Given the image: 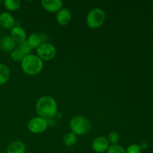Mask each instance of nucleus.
Listing matches in <instances>:
<instances>
[{
    "label": "nucleus",
    "instance_id": "f257e3e1",
    "mask_svg": "<svg viewBox=\"0 0 153 153\" xmlns=\"http://www.w3.org/2000/svg\"><path fill=\"white\" fill-rule=\"evenodd\" d=\"M35 108L39 117L48 120L56 115L58 105L53 97L50 96H43L37 100Z\"/></svg>",
    "mask_w": 153,
    "mask_h": 153
},
{
    "label": "nucleus",
    "instance_id": "f03ea898",
    "mask_svg": "<svg viewBox=\"0 0 153 153\" xmlns=\"http://www.w3.org/2000/svg\"><path fill=\"white\" fill-rule=\"evenodd\" d=\"M21 67L26 75L36 76L43 70V61L37 55L29 54L24 56L21 61Z\"/></svg>",
    "mask_w": 153,
    "mask_h": 153
},
{
    "label": "nucleus",
    "instance_id": "7ed1b4c3",
    "mask_svg": "<svg viewBox=\"0 0 153 153\" xmlns=\"http://www.w3.org/2000/svg\"><path fill=\"white\" fill-rule=\"evenodd\" d=\"M72 132L77 135H84L91 131V125L90 121L83 116H76L71 120L70 123Z\"/></svg>",
    "mask_w": 153,
    "mask_h": 153
},
{
    "label": "nucleus",
    "instance_id": "20e7f679",
    "mask_svg": "<svg viewBox=\"0 0 153 153\" xmlns=\"http://www.w3.org/2000/svg\"><path fill=\"white\" fill-rule=\"evenodd\" d=\"M106 19L105 12L101 8H94L90 10L86 17V22L91 28H98L104 24Z\"/></svg>",
    "mask_w": 153,
    "mask_h": 153
},
{
    "label": "nucleus",
    "instance_id": "39448f33",
    "mask_svg": "<svg viewBox=\"0 0 153 153\" xmlns=\"http://www.w3.org/2000/svg\"><path fill=\"white\" fill-rule=\"evenodd\" d=\"M36 49H37V55L43 61H51L56 55V48L54 45L47 42L40 44Z\"/></svg>",
    "mask_w": 153,
    "mask_h": 153
},
{
    "label": "nucleus",
    "instance_id": "423d86ee",
    "mask_svg": "<svg viewBox=\"0 0 153 153\" xmlns=\"http://www.w3.org/2000/svg\"><path fill=\"white\" fill-rule=\"evenodd\" d=\"M49 122L47 120L40 117H35L31 118L28 123V128L31 133L40 134L47 129Z\"/></svg>",
    "mask_w": 153,
    "mask_h": 153
},
{
    "label": "nucleus",
    "instance_id": "0eeeda50",
    "mask_svg": "<svg viewBox=\"0 0 153 153\" xmlns=\"http://www.w3.org/2000/svg\"><path fill=\"white\" fill-rule=\"evenodd\" d=\"M109 144L110 143L108 141L107 137L104 136H100L94 139V141L92 142V149L94 152L97 153H103L107 152L110 146Z\"/></svg>",
    "mask_w": 153,
    "mask_h": 153
},
{
    "label": "nucleus",
    "instance_id": "6e6552de",
    "mask_svg": "<svg viewBox=\"0 0 153 153\" xmlns=\"http://www.w3.org/2000/svg\"><path fill=\"white\" fill-rule=\"evenodd\" d=\"M43 8L50 13H56L63 8V2L61 0H42Z\"/></svg>",
    "mask_w": 153,
    "mask_h": 153
},
{
    "label": "nucleus",
    "instance_id": "1a4fd4ad",
    "mask_svg": "<svg viewBox=\"0 0 153 153\" xmlns=\"http://www.w3.org/2000/svg\"><path fill=\"white\" fill-rule=\"evenodd\" d=\"M47 37L46 34H37V33H32L28 37V43L33 49H37L40 44L46 43Z\"/></svg>",
    "mask_w": 153,
    "mask_h": 153
},
{
    "label": "nucleus",
    "instance_id": "9d476101",
    "mask_svg": "<svg viewBox=\"0 0 153 153\" xmlns=\"http://www.w3.org/2000/svg\"><path fill=\"white\" fill-rule=\"evenodd\" d=\"M72 19V13L67 8H61L56 13V21L59 25H67Z\"/></svg>",
    "mask_w": 153,
    "mask_h": 153
},
{
    "label": "nucleus",
    "instance_id": "9b49d317",
    "mask_svg": "<svg viewBox=\"0 0 153 153\" xmlns=\"http://www.w3.org/2000/svg\"><path fill=\"white\" fill-rule=\"evenodd\" d=\"M10 37L13 39L16 43H22V42L26 40L27 34L25 29L22 27L16 25L11 28L10 31Z\"/></svg>",
    "mask_w": 153,
    "mask_h": 153
},
{
    "label": "nucleus",
    "instance_id": "f8f14e48",
    "mask_svg": "<svg viewBox=\"0 0 153 153\" xmlns=\"http://www.w3.org/2000/svg\"><path fill=\"white\" fill-rule=\"evenodd\" d=\"M15 25V19L13 15L8 12H2L0 13V26L6 29L13 28Z\"/></svg>",
    "mask_w": 153,
    "mask_h": 153
},
{
    "label": "nucleus",
    "instance_id": "ddd939ff",
    "mask_svg": "<svg viewBox=\"0 0 153 153\" xmlns=\"http://www.w3.org/2000/svg\"><path fill=\"white\" fill-rule=\"evenodd\" d=\"M16 42L10 36L5 35L0 40V47L5 52H12L15 49Z\"/></svg>",
    "mask_w": 153,
    "mask_h": 153
},
{
    "label": "nucleus",
    "instance_id": "4468645a",
    "mask_svg": "<svg viewBox=\"0 0 153 153\" xmlns=\"http://www.w3.org/2000/svg\"><path fill=\"white\" fill-rule=\"evenodd\" d=\"M25 146L22 142L16 140L9 144L6 153H25Z\"/></svg>",
    "mask_w": 153,
    "mask_h": 153
},
{
    "label": "nucleus",
    "instance_id": "2eb2a0df",
    "mask_svg": "<svg viewBox=\"0 0 153 153\" xmlns=\"http://www.w3.org/2000/svg\"><path fill=\"white\" fill-rule=\"evenodd\" d=\"M10 76V69L6 64H0V85H3L9 80Z\"/></svg>",
    "mask_w": 153,
    "mask_h": 153
},
{
    "label": "nucleus",
    "instance_id": "dca6fc26",
    "mask_svg": "<svg viewBox=\"0 0 153 153\" xmlns=\"http://www.w3.org/2000/svg\"><path fill=\"white\" fill-rule=\"evenodd\" d=\"M19 0H5L4 1V5L5 8L9 11H14L20 7Z\"/></svg>",
    "mask_w": 153,
    "mask_h": 153
},
{
    "label": "nucleus",
    "instance_id": "f3484780",
    "mask_svg": "<svg viewBox=\"0 0 153 153\" xmlns=\"http://www.w3.org/2000/svg\"><path fill=\"white\" fill-rule=\"evenodd\" d=\"M76 141H77V136L73 132H69L64 136V143L65 146H73L76 144Z\"/></svg>",
    "mask_w": 153,
    "mask_h": 153
},
{
    "label": "nucleus",
    "instance_id": "a211bd4d",
    "mask_svg": "<svg viewBox=\"0 0 153 153\" xmlns=\"http://www.w3.org/2000/svg\"><path fill=\"white\" fill-rule=\"evenodd\" d=\"M24 56L25 55L19 49H14L10 52V58L13 61H16V62H19V61L21 62Z\"/></svg>",
    "mask_w": 153,
    "mask_h": 153
},
{
    "label": "nucleus",
    "instance_id": "6ab92c4d",
    "mask_svg": "<svg viewBox=\"0 0 153 153\" xmlns=\"http://www.w3.org/2000/svg\"><path fill=\"white\" fill-rule=\"evenodd\" d=\"M18 49H19L25 55H29V54H31V51H32V48L31 47V46H30L29 43H28L27 40H25V41L19 43V48H18Z\"/></svg>",
    "mask_w": 153,
    "mask_h": 153
},
{
    "label": "nucleus",
    "instance_id": "aec40b11",
    "mask_svg": "<svg viewBox=\"0 0 153 153\" xmlns=\"http://www.w3.org/2000/svg\"><path fill=\"white\" fill-rule=\"evenodd\" d=\"M107 139L109 143H111V145H115L119 141L120 136L118 133H117L116 131H111V132L108 134Z\"/></svg>",
    "mask_w": 153,
    "mask_h": 153
},
{
    "label": "nucleus",
    "instance_id": "412c9836",
    "mask_svg": "<svg viewBox=\"0 0 153 153\" xmlns=\"http://www.w3.org/2000/svg\"><path fill=\"white\" fill-rule=\"evenodd\" d=\"M107 153H126V149L117 144L111 145L108 149Z\"/></svg>",
    "mask_w": 153,
    "mask_h": 153
},
{
    "label": "nucleus",
    "instance_id": "4be33fe9",
    "mask_svg": "<svg viewBox=\"0 0 153 153\" xmlns=\"http://www.w3.org/2000/svg\"><path fill=\"white\" fill-rule=\"evenodd\" d=\"M126 153H141V148L140 145L133 143L127 147Z\"/></svg>",
    "mask_w": 153,
    "mask_h": 153
},
{
    "label": "nucleus",
    "instance_id": "5701e85b",
    "mask_svg": "<svg viewBox=\"0 0 153 153\" xmlns=\"http://www.w3.org/2000/svg\"><path fill=\"white\" fill-rule=\"evenodd\" d=\"M140 148H141V150L142 149H147L148 146H147V143H142L141 145H140Z\"/></svg>",
    "mask_w": 153,
    "mask_h": 153
},
{
    "label": "nucleus",
    "instance_id": "b1692460",
    "mask_svg": "<svg viewBox=\"0 0 153 153\" xmlns=\"http://www.w3.org/2000/svg\"><path fill=\"white\" fill-rule=\"evenodd\" d=\"M152 10H153V2H152Z\"/></svg>",
    "mask_w": 153,
    "mask_h": 153
},
{
    "label": "nucleus",
    "instance_id": "393cba45",
    "mask_svg": "<svg viewBox=\"0 0 153 153\" xmlns=\"http://www.w3.org/2000/svg\"><path fill=\"white\" fill-rule=\"evenodd\" d=\"M1 0H0V4H1Z\"/></svg>",
    "mask_w": 153,
    "mask_h": 153
}]
</instances>
